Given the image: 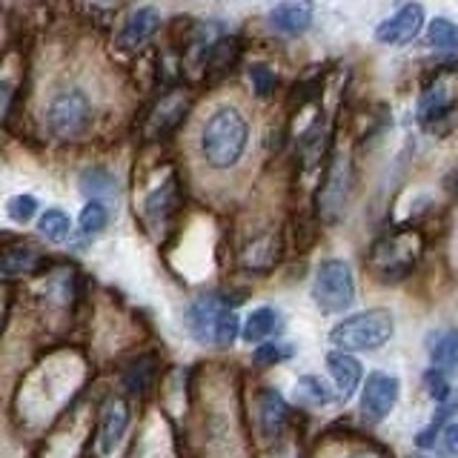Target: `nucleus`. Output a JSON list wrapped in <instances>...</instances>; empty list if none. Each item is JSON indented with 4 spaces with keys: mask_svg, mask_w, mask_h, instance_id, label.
I'll use <instances>...</instances> for the list:
<instances>
[{
    "mask_svg": "<svg viewBox=\"0 0 458 458\" xmlns=\"http://www.w3.org/2000/svg\"><path fill=\"white\" fill-rule=\"evenodd\" d=\"M250 143V123L235 106H218L200 129V157L215 172H226L241 164Z\"/></svg>",
    "mask_w": 458,
    "mask_h": 458,
    "instance_id": "nucleus-1",
    "label": "nucleus"
},
{
    "mask_svg": "<svg viewBox=\"0 0 458 458\" xmlns=\"http://www.w3.org/2000/svg\"><path fill=\"white\" fill-rule=\"evenodd\" d=\"M393 315L386 310H367L344 318L338 327H333L329 341L344 352H364V350H378L384 347L393 335Z\"/></svg>",
    "mask_w": 458,
    "mask_h": 458,
    "instance_id": "nucleus-2",
    "label": "nucleus"
},
{
    "mask_svg": "<svg viewBox=\"0 0 458 458\" xmlns=\"http://www.w3.org/2000/svg\"><path fill=\"white\" fill-rule=\"evenodd\" d=\"M92 118H95L92 98L81 86H64V89H57L49 98L47 112H43L47 129L57 138H75L86 132L92 126Z\"/></svg>",
    "mask_w": 458,
    "mask_h": 458,
    "instance_id": "nucleus-3",
    "label": "nucleus"
},
{
    "mask_svg": "<svg viewBox=\"0 0 458 458\" xmlns=\"http://www.w3.org/2000/svg\"><path fill=\"white\" fill-rule=\"evenodd\" d=\"M312 298L324 312H344L355 301V281L347 261L329 258L315 272Z\"/></svg>",
    "mask_w": 458,
    "mask_h": 458,
    "instance_id": "nucleus-4",
    "label": "nucleus"
},
{
    "mask_svg": "<svg viewBox=\"0 0 458 458\" xmlns=\"http://www.w3.org/2000/svg\"><path fill=\"white\" fill-rule=\"evenodd\" d=\"M419 255H421L419 235L398 233L393 238L381 241L378 247L372 250V269H376L384 281H398L412 269V264L419 261Z\"/></svg>",
    "mask_w": 458,
    "mask_h": 458,
    "instance_id": "nucleus-5",
    "label": "nucleus"
},
{
    "mask_svg": "<svg viewBox=\"0 0 458 458\" xmlns=\"http://www.w3.org/2000/svg\"><path fill=\"white\" fill-rule=\"evenodd\" d=\"M398 401V378L386 376V372H369L364 393H361V415L364 421L378 424L384 421L390 410L395 407Z\"/></svg>",
    "mask_w": 458,
    "mask_h": 458,
    "instance_id": "nucleus-6",
    "label": "nucleus"
},
{
    "mask_svg": "<svg viewBox=\"0 0 458 458\" xmlns=\"http://www.w3.org/2000/svg\"><path fill=\"white\" fill-rule=\"evenodd\" d=\"M421 26H424V6L407 4V6H401L390 21H384L376 29V38L378 43H386V47H401V43H410L419 35Z\"/></svg>",
    "mask_w": 458,
    "mask_h": 458,
    "instance_id": "nucleus-7",
    "label": "nucleus"
},
{
    "mask_svg": "<svg viewBox=\"0 0 458 458\" xmlns=\"http://www.w3.org/2000/svg\"><path fill=\"white\" fill-rule=\"evenodd\" d=\"M157 26H161V12H157L155 6H140L132 12V18L126 21L123 32H121V49L123 52H135L140 49L143 43H147L155 32Z\"/></svg>",
    "mask_w": 458,
    "mask_h": 458,
    "instance_id": "nucleus-8",
    "label": "nucleus"
},
{
    "mask_svg": "<svg viewBox=\"0 0 458 458\" xmlns=\"http://www.w3.org/2000/svg\"><path fill=\"white\" fill-rule=\"evenodd\" d=\"M269 23L284 35H301L312 23V0H281L269 12Z\"/></svg>",
    "mask_w": 458,
    "mask_h": 458,
    "instance_id": "nucleus-9",
    "label": "nucleus"
},
{
    "mask_svg": "<svg viewBox=\"0 0 458 458\" xmlns=\"http://www.w3.org/2000/svg\"><path fill=\"white\" fill-rule=\"evenodd\" d=\"M129 427V404L126 398H112L104 410V421H100V453L112 455L123 441V433Z\"/></svg>",
    "mask_w": 458,
    "mask_h": 458,
    "instance_id": "nucleus-10",
    "label": "nucleus"
},
{
    "mask_svg": "<svg viewBox=\"0 0 458 458\" xmlns=\"http://www.w3.org/2000/svg\"><path fill=\"white\" fill-rule=\"evenodd\" d=\"M221 307L224 304H218V301H212V298H200L195 304L186 307L183 324L198 344H212V329H215V318H218Z\"/></svg>",
    "mask_w": 458,
    "mask_h": 458,
    "instance_id": "nucleus-11",
    "label": "nucleus"
},
{
    "mask_svg": "<svg viewBox=\"0 0 458 458\" xmlns=\"http://www.w3.org/2000/svg\"><path fill=\"white\" fill-rule=\"evenodd\" d=\"M327 367H329V372H333V378H335L338 395L347 401L358 390V384H361V364H358L350 352L338 350V352L327 355Z\"/></svg>",
    "mask_w": 458,
    "mask_h": 458,
    "instance_id": "nucleus-12",
    "label": "nucleus"
},
{
    "mask_svg": "<svg viewBox=\"0 0 458 458\" xmlns=\"http://www.w3.org/2000/svg\"><path fill=\"white\" fill-rule=\"evenodd\" d=\"M258 404H261V429H264V436H269V438L281 436V429L286 427V404H284V398L276 390H264Z\"/></svg>",
    "mask_w": 458,
    "mask_h": 458,
    "instance_id": "nucleus-13",
    "label": "nucleus"
},
{
    "mask_svg": "<svg viewBox=\"0 0 458 458\" xmlns=\"http://www.w3.org/2000/svg\"><path fill=\"white\" fill-rule=\"evenodd\" d=\"M281 318H278V312L272 310V307H261V310H255L250 312V318L243 321V341H250V344H261L267 341L272 333L278 329Z\"/></svg>",
    "mask_w": 458,
    "mask_h": 458,
    "instance_id": "nucleus-14",
    "label": "nucleus"
},
{
    "mask_svg": "<svg viewBox=\"0 0 458 458\" xmlns=\"http://www.w3.org/2000/svg\"><path fill=\"white\" fill-rule=\"evenodd\" d=\"M429 358H433V367L441 372L458 367V333L455 329H447V333H441L433 344H429Z\"/></svg>",
    "mask_w": 458,
    "mask_h": 458,
    "instance_id": "nucleus-15",
    "label": "nucleus"
},
{
    "mask_svg": "<svg viewBox=\"0 0 458 458\" xmlns=\"http://www.w3.org/2000/svg\"><path fill=\"white\" fill-rule=\"evenodd\" d=\"M278 258V241L276 238H258L255 243H250L247 252H243V264H247V269H269L272 264H276Z\"/></svg>",
    "mask_w": 458,
    "mask_h": 458,
    "instance_id": "nucleus-16",
    "label": "nucleus"
},
{
    "mask_svg": "<svg viewBox=\"0 0 458 458\" xmlns=\"http://www.w3.org/2000/svg\"><path fill=\"white\" fill-rule=\"evenodd\" d=\"M81 190L89 198H114L118 195V181H114V175H109V172H104V169H89L81 178Z\"/></svg>",
    "mask_w": 458,
    "mask_h": 458,
    "instance_id": "nucleus-17",
    "label": "nucleus"
},
{
    "mask_svg": "<svg viewBox=\"0 0 458 458\" xmlns=\"http://www.w3.org/2000/svg\"><path fill=\"white\" fill-rule=\"evenodd\" d=\"M178 190H175V183L166 181L164 186H157V190L147 198V215H149V221H161L166 218V215L172 212V207L178 204Z\"/></svg>",
    "mask_w": 458,
    "mask_h": 458,
    "instance_id": "nucleus-18",
    "label": "nucleus"
},
{
    "mask_svg": "<svg viewBox=\"0 0 458 458\" xmlns=\"http://www.w3.org/2000/svg\"><path fill=\"white\" fill-rule=\"evenodd\" d=\"M235 338H238V315L229 307H221L218 318H215V329H212V344L215 347H229Z\"/></svg>",
    "mask_w": 458,
    "mask_h": 458,
    "instance_id": "nucleus-19",
    "label": "nucleus"
},
{
    "mask_svg": "<svg viewBox=\"0 0 458 458\" xmlns=\"http://www.w3.org/2000/svg\"><path fill=\"white\" fill-rule=\"evenodd\" d=\"M38 229L49 241H64L69 235V229H72V221H69V215L64 209H47L40 215Z\"/></svg>",
    "mask_w": 458,
    "mask_h": 458,
    "instance_id": "nucleus-20",
    "label": "nucleus"
},
{
    "mask_svg": "<svg viewBox=\"0 0 458 458\" xmlns=\"http://www.w3.org/2000/svg\"><path fill=\"white\" fill-rule=\"evenodd\" d=\"M106 221H109V212H106L104 204H98V200H92V204H86V207L81 209V218H78L81 233H86V235L100 233V229L106 226Z\"/></svg>",
    "mask_w": 458,
    "mask_h": 458,
    "instance_id": "nucleus-21",
    "label": "nucleus"
},
{
    "mask_svg": "<svg viewBox=\"0 0 458 458\" xmlns=\"http://www.w3.org/2000/svg\"><path fill=\"white\" fill-rule=\"evenodd\" d=\"M427 40L433 43V47H438V49H453V47H458V29L450 21L438 18V21L429 23Z\"/></svg>",
    "mask_w": 458,
    "mask_h": 458,
    "instance_id": "nucleus-22",
    "label": "nucleus"
},
{
    "mask_svg": "<svg viewBox=\"0 0 458 458\" xmlns=\"http://www.w3.org/2000/svg\"><path fill=\"white\" fill-rule=\"evenodd\" d=\"M298 390L301 395H304L307 401H312V404H329L333 401V393H329V386L321 381V378H315V376H304L298 381Z\"/></svg>",
    "mask_w": 458,
    "mask_h": 458,
    "instance_id": "nucleus-23",
    "label": "nucleus"
},
{
    "mask_svg": "<svg viewBox=\"0 0 458 458\" xmlns=\"http://www.w3.org/2000/svg\"><path fill=\"white\" fill-rule=\"evenodd\" d=\"M6 212H9V218L21 221V224L32 221L35 212H38V198H32V195H14L6 204Z\"/></svg>",
    "mask_w": 458,
    "mask_h": 458,
    "instance_id": "nucleus-24",
    "label": "nucleus"
},
{
    "mask_svg": "<svg viewBox=\"0 0 458 458\" xmlns=\"http://www.w3.org/2000/svg\"><path fill=\"white\" fill-rule=\"evenodd\" d=\"M424 384H427V390H429V395H433L438 404H447V401L453 398V393H450V384L444 381V376H441V369H429L427 376H424Z\"/></svg>",
    "mask_w": 458,
    "mask_h": 458,
    "instance_id": "nucleus-25",
    "label": "nucleus"
},
{
    "mask_svg": "<svg viewBox=\"0 0 458 458\" xmlns=\"http://www.w3.org/2000/svg\"><path fill=\"white\" fill-rule=\"evenodd\" d=\"M293 355V347H281V344H264V347H258L255 352V364H278L284 361V358H290Z\"/></svg>",
    "mask_w": 458,
    "mask_h": 458,
    "instance_id": "nucleus-26",
    "label": "nucleus"
},
{
    "mask_svg": "<svg viewBox=\"0 0 458 458\" xmlns=\"http://www.w3.org/2000/svg\"><path fill=\"white\" fill-rule=\"evenodd\" d=\"M250 78H252L255 92L261 95V98H269L272 92H276V75H272L267 66H252L250 69Z\"/></svg>",
    "mask_w": 458,
    "mask_h": 458,
    "instance_id": "nucleus-27",
    "label": "nucleus"
},
{
    "mask_svg": "<svg viewBox=\"0 0 458 458\" xmlns=\"http://www.w3.org/2000/svg\"><path fill=\"white\" fill-rule=\"evenodd\" d=\"M447 109V100L441 98V92H429L424 100H421V121H433L438 114Z\"/></svg>",
    "mask_w": 458,
    "mask_h": 458,
    "instance_id": "nucleus-28",
    "label": "nucleus"
},
{
    "mask_svg": "<svg viewBox=\"0 0 458 458\" xmlns=\"http://www.w3.org/2000/svg\"><path fill=\"white\" fill-rule=\"evenodd\" d=\"M444 444H447V450L453 455H458V424H450L447 429H444Z\"/></svg>",
    "mask_w": 458,
    "mask_h": 458,
    "instance_id": "nucleus-29",
    "label": "nucleus"
},
{
    "mask_svg": "<svg viewBox=\"0 0 458 458\" xmlns=\"http://www.w3.org/2000/svg\"><path fill=\"white\" fill-rule=\"evenodd\" d=\"M350 458H381V455H376V453H355Z\"/></svg>",
    "mask_w": 458,
    "mask_h": 458,
    "instance_id": "nucleus-30",
    "label": "nucleus"
}]
</instances>
